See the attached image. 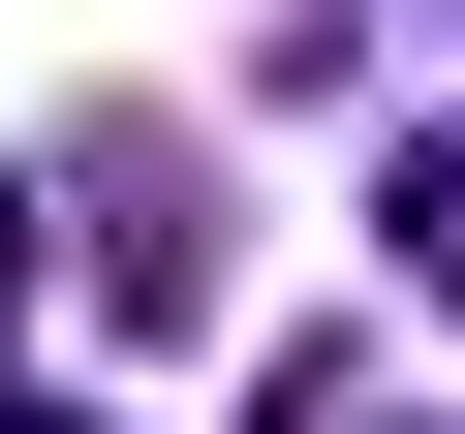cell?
I'll use <instances>...</instances> for the list:
<instances>
[{"mask_svg": "<svg viewBox=\"0 0 465 434\" xmlns=\"http://www.w3.org/2000/svg\"><path fill=\"white\" fill-rule=\"evenodd\" d=\"M403 280H434V311H465V124H434V155H403Z\"/></svg>", "mask_w": 465, "mask_h": 434, "instance_id": "6da1fadb", "label": "cell"}, {"mask_svg": "<svg viewBox=\"0 0 465 434\" xmlns=\"http://www.w3.org/2000/svg\"><path fill=\"white\" fill-rule=\"evenodd\" d=\"M280 434H372V372H280Z\"/></svg>", "mask_w": 465, "mask_h": 434, "instance_id": "7a4b0ae2", "label": "cell"}, {"mask_svg": "<svg viewBox=\"0 0 465 434\" xmlns=\"http://www.w3.org/2000/svg\"><path fill=\"white\" fill-rule=\"evenodd\" d=\"M0 311H32V186H0Z\"/></svg>", "mask_w": 465, "mask_h": 434, "instance_id": "3957f363", "label": "cell"}, {"mask_svg": "<svg viewBox=\"0 0 465 434\" xmlns=\"http://www.w3.org/2000/svg\"><path fill=\"white\" fill-rule=\"evenodd\" d=\"M0 434H63V403H0Z\"/></svg>", "mask_w": 465, "mask_h": 434, "instance_id": "277c9868", "label": "cell"}]
</instances>
